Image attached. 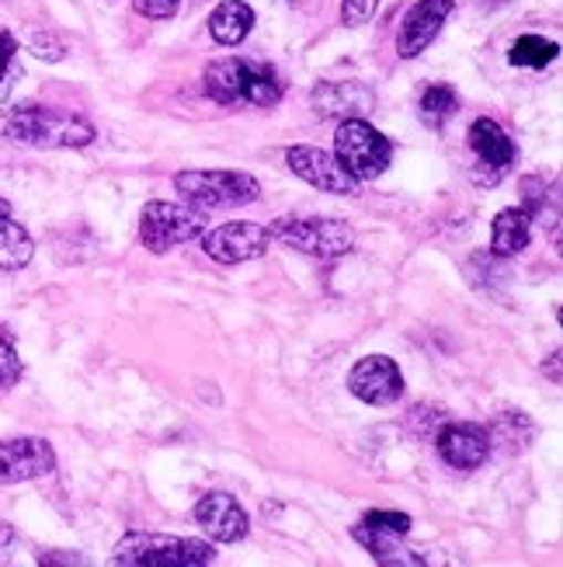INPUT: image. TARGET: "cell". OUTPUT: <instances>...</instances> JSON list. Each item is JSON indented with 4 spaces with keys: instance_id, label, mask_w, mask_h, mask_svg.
Segmentation results:
<instances>
[{
    "instance_id": "6da1fadb",
    "label": "cell",
    "mask_w": 563,
    "mask_h": 567,
    "mask_svg": "<svg viewBox=\"0 0 563 567\" xmlns=\"http://www.w3.org/2000/svg\"><path fill=\"white\" fill-rule=\"evenodd\" d=\"M0 136L24 146H39V151H77V146L94 143L97 133L81 115L21 102L0 109Z\"/></svg>"
},
{
    "instance_id": "7a4b0ae2",
    "label": "cell",
    "mask_w": 563,
    "mask_h": 567,
    "mask_svg": "<svg viewBox=\"0 0 563 567\" xmlns=\"http://www.w3.org/2000/svg\"><path fill=\"white\" fill-rule=\"evenodd\" d=\"M206 94L216 105H258L272 109L282 102V81L268 63L254 60H216L206 66Z\"/></svg>"
},
{
    "instance_id": "3957f363",
    "label": "cell",
    "mask_w": 563,
    "mask_h": 567,
    "mask_svg": "<svg viewBox=\"0 0 563 567\" xmlns=\"http://www.w3.org/2000/svg\"><path fill=\"white\" fill-rule=\"evenodd\" d=\"M216 550L202 539L167 536V533H129L118 539L112 564L118 567H202L212 564Z\"/></svg>"
},
{
    "instance_id": "277c9868",
    "label": "cell",
    "mask_w": 563,
    "mask_h": 567,
    "mask_svg": "<svg viewBox=\"0 0 563 567\" xmlns=\"http://www.w3.org/2000/svg\"><path fill=\"white\" fill-rule=\"evenodd\" d=\"M175 188L199 213L251 206L261 195L258 178L248 171H181V175H175Z\"/></svg>"
},
{
    "instance_id": "5b68a950",
    "label": "cell",
    "mask_w": 563,
    "mask_h": 567,
    "mask_svg": "<svg viewBox=\"0 0 563 567\" xmlns=\"http://www.w3.org/2000/svg\"><path fill=\"white\" fill-rule=\"evenodd\" d=\"M272 240H282L285 248L303 251L310 258H345L355 251V230L345 219L334 216H282L272 227Z\"/></svg>"
},
{
    "instance_id": "8992f818",
    "label": "cell",
    "mask_w": 563,
    "mask_h": 567,
    "mask_svg": "<svg viewBox=\"0 0 563 567\" xmlns=\"http://www.w3.org/2000/svg\"><path fill=\"white\" fill-rule=\"evenodd\" d=\"M334 157L345 164L358 182L379 178L389 167V157H394V146L389 140L373 130L365 118H345L334 133Z\"/></svg>"
},
{
    "instance_id": "52a82bcc",
    "label": "cell",
    "mask_w": 563,
    "mask_h": 567,
    "mask_svg": "<svg viewBox=\"0 0 563 567\" xmlns=\"http://www.w3.org/2000/svg\"><path fill=\"white\" fill-rule=\"evenodd\" d=\"M206 234V219L199 209H185L175 203H146L139 216V240L154 255H164L178 244H188Z\"/></svg>"
},
{
    "instance_id": "ba28073f",
    "label": "cell",
    "mask_w": 563,
    "mask_h": 567,
    "mask_svg": "<svg viewBox=\"0 0 563 567\" xmlns=\"http://www.w3.org/2000/svg\"><path fill=\"white\" fill-rule=\"evenodd\" d=\"M470 151H473V171L470 178L477 185H501V178L511 171V164H515L519 151L515 143H511V136L501 130V122L494 118H477L470 126Z\"/></svg>"
},
{
    "instance_id": "9c48e42d",
    "label": "cell",
    "mask_w": 563,
    "mask_h": 567,
    "mask_svg": "<svg viewBox=\"0 0 563 567\" xmlns=\"http://www.w3.org/2000/svg\"><path fill=\"white\" fill-rule=\"evenodd\" d=\"M285 164L296 178L313 185L316 192L331 195H358V178L341 164L334 154L321 151V146H289Z\"/></svg>"
},
{
    "instance_id": "30bf717a",
    "label": "cell",
    "mask_w": 563,
    "mask_h": 567,
    "mask_svg": "<svg viewBox=\"0 0 563 567\" xmlns=\"http://www.w3.org/2000/svg\"><path fill=\"white\" fill-rule=\"evenodd\" d=\"M272 248V230L258 224H223L202 234V251L219 265H243L264 258Z\"/></svg>"
},
{
    "instance_id": "8fae6325",
    "label": "cell",
    "mask_w": 563,
    "mask_h": 567,
    "mask_svg": "<svg viewBox=\"0 0 563 567\" xmlns=\"http://www.w3.org/2000/svg\"><path fill=\"white\" fill-rule=\"evenodd\" d=\"M348 390L362 404H373V408H386L400 401L404 393V377L397 362L389 355H365L352 365L348 373Z\"/></svg>"
},
{
    "instance_id": "7c38bea8",
    "label": "cell",
    "mask_w": 563,
    "mask_h": 567,
    "mask_svg": "<svg viewBox=\"0 0 563 567\" xmlns=\"http://www.w3.org/2000/svg\"><path fill=\"white\" fill-rule=\"evenodd\" d=\"M56 471V453L45 439H4L0 442V484L39 481Z\"/></svg>"
},
{
    "instance_id": "4fadbf2b",
    "label": "cell",
    "mask_w": 563,
    "mask_h": 567,
    "mask_svg": "<svg viewBox=\"0 0 563 567\" xmlns=\"http://www.w3.org/2000/svg\"><path fill=\"white\" fill-rule=\"evenodd\" d=\"M195 523L212 539V544H240L251 529L248 512L227 491H209L206 498L195 505Z\"/></svg>"
},
{
    "instance_id": "5bb4252c",
    "label": "cell",
    "mask_w": 563,
    "mask_h": 567,
    "mask_svg": "<svg viewBox=\"0 0 563 567\" xmlns=\"http://www.w3.org/2000/svg\"><path fill=\"white\" fill-rule=\"evenodd\" d=\"M452 14V0H421L414 4L404 21H400V35H397V56L400 60H418L425 49L438 39L442 24Z\"/></svg>"
},
{
    "instance_id": "9a60e30c",
    "label": "cell",
    "mask_w": 563,
    "mask_h": 567,
    "mask_svg": "<svg viewBox=\"0 0 563 567\" xmlns=\"http://www.w3.org/2000/svg\"><path fill=\"white\" fill-rule=\"evenodd\" d=\"M310 105L321 118H365L376 105V94L358 81H324L310 94Z\"/></svg>"
},
{
    "instance_id": "2e32d148",
    "label": "cell",
    "mask_w": 563,
    "mask_h": 567,
    "mask_svg": "<svg viewBox=\"0 0 563 567\" xmlns=\"http://www.w3.org/2000/svg\"><path fill=\"white\" fill-rule=\"evenodd\" d=\"M438 453L456 471H477L491 456V432L473 422H456L438 432Z\"/></svg>"
},
{
    "instance_id": "e0dca14e",
    "label": "cell",
    "mask_w": 563,
    "mask_h": 567,
    "mask_svg": "<svg viewBox=\"0 0 563 567\" xmlns=\"http://www.w3.org/2000/svg\"><path fill=\"white\" fill-rule=\"evenodd\" d=\"M529 237H532V213L525 206L501 209L491 227V251L498 258H515L529 248Z\"/></svg>"
},
{
    "instance_id": "ac0fdd59",
    "label": "cell",
    "mask_w": 563,
    "mask_h": 567,
    "mask_svg": "<svg viewBox=\"0 0 563 567\" xmlns=\"http://www.w3.org/2000/svg\"><path fill=\"white\" fill-rule=\"evenodd\" d=\"M254 29V11L243 0H219V8L209 14V35L219 45H240Z\"/></svg>"
},
{
    "instance_id": "d6986e66",
    "label": "cell",
    "mask_w": 563,
    "mask_h": 567,
    "mask_svg": "<svg viewBox=\"0 0 563 567\" xmlns=\"http://www.w3.org/2000/svg\"><path fill=\"white\" fill-rule=\"evenodd\" d=\"M352 536H355L358 544L373 554V560H379V564H425V557H418L414 550H404V547H400V536H397V533H386V529H376V526L358 523V526L352 529Z\"/></svg>"
},
{
    "instance_id": "ffe728a7",
    "label": "cell",
    "mask_w": 563,
    "mask_h": 567,
    "mask_svg": "<svg viewBox=\"0 0 563 567\" xmlns=\"http://www.w3.org/2000/svg\"><path fill=\"white\" fill-rule=\"evenodd\" d=\"M35 244L24 234L21 224H14L11 213H0V272H18L32 261Z\"/></svg>"
},
{
    "instance_id": "44dd1931",
    "label": "cell",
    "mask_w": 563,
    "mask_h": 567,
    "mask_svg": "<svg viewBox=\"0 0 563 567\" xmlns=\"http://www.w3.org/2000/svg\"><path fill=\"white\" fill-rule=\"evenodd\" d=\"M456 109H459V94H456V87H449V84H431V87L421 94L418 115H421L425 126L442 130L446 122L456 115Z\"/></svg>"
},
{
    "instance_id": "7402d4cb",
    "label": "cell",
    "mask_w": 563,
    "mask_h": 567,
    "mask_svg": "<svg viewBox=\"0 0 563 567\" xmlns=\"http://www.w3.org/2000/svg\"><path fill=\"white\" fill-rule=\"evenodd\" d=\"M556 56H560V45L553 39H543V35H519L515 42H511V53H508L511 63L529 66V70H543Z\"/></svg>"
},
{
    "instance_id": "603a6c76",
    "label": "cell",
    "mask_w": 563,
    "mask_h": 567,
    "mask_svg": "<svg viewBox=\"0 0 563 567\" xmlns=\"http://www.w3.org/2000/svg\"><path fill=\"white\" fill-rule=\"evenodd\" d=\"M21 380V359L8 331H0V390H11Z\"/></svg>"
},
{
    "instance_id": "cb8c5ba5",
    "label": "cell",
    "mask_w": 563,
    "mask_h": 567,
    "mask_svg": "<svg viewBox=\"0 0 563 567\" xmlns=\"http://www.w3.org/2000/svg\"><path fill=\"white\" fill-rule=\"evenodd\" d=\"M365 526H376V529H386V533H397V536H407L410 533V515L404 512H386V508H373L365 512Z\"/></svg>"
},
{
    "instance_id": "d4e9b609",
    "label": "cell",
    "mask_w": 563,
    "mask_h": 567,
    "mask_svg": "<svg viewBox=\"0 0 563 567\" xmlns=\"http://www.w3.org/2000/svg\"><path fill=\"white\" fill-rule=\"evenodd\" d=\"M379 8V0H341V21L348 24V29H358L365 24Z\"/></svg>"
},
{
    "instance_id": "484cf974",
    "label": "cell",
    "mask_w": 563,
    "mask_h": 567,
    "mask_svg": "<svg viewBox=\"0 0 563 567\" xmlns=\"http://www.w3.org/2000/svg\"><path fill=\"white\" fill-rule=\"evenodd\" d=\"M29 45H32V53H35L39 60H49V63H60V60L66 56V45H63L53 32H35Z\"/></svg>"
},
{
    "instance_id": "4316f807",
    "label": "cell",
    "mask_w": 563,
    "mask_h": 567,
    "mask_svg": "<svg viewBox=\"0 0 563 567\" xmlns=\"http://www.w3.org/2000/svg\"><path fill=\"white\" fill-rule=\"evenodd\" d=\"M136 11L143 18H150V21H164V18H175L178 8H181V0H133Z\"/></svg>"
},
{
    "instance_id": "83f0119b",
    "label": "cell",
    "mask_w": 563,
    "mask_h": 567,
    "mask_svg": "<svg viewBox=\"0 0 563 567\" xmlns=\"http://www.w3.org/2000/svg\"><path fill=\"white\" fill-rule=\"evenodd\" d=\"M14 60H18V42L11 32H0V87L8 84V78L14 73Z\"/></svg>"
},
{
    "instance_id": "f1b7e54d",
    "label": "cell",
    "mask_w": 563,
    "mask_h": 567,
    "mask_svg": "<svg viewBox=\"0 0 563 567\" xmlns=\"http://www.w3.org/2000/svg\"><path fill=\"white\" fill-rule=\"evenodd\" d=\"M0 213H11V203L8 199H0Z\"/></svg>"
}]
</instances>
